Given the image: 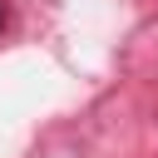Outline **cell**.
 Returning a JSON list of instances; mask_svg holds the SVG:
<instances>
[{"mask_svg": "<svg viewBox=\"0 0 158 158\" xmlns=\"http://www.w3.org/2000/svg\"><path fill=\"white\" fill-rule=\"evenodd\" d=\"M5 20H10V15H5V5H0V30H5Z\"/></svg>", "mask_w": 158, "mask_h": 158, "instance_id": "1", "label": "cell"}]
</instances>
